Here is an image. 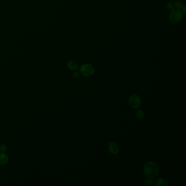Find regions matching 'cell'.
Returning <instances> with one entry per match:
<instances>
[{
  "label": "cell",
  "instance_id": "6da1fadb",
  "mask_svg": "<svg viewBox=\"0 0 186 186\" xmlns=\"http://www.w3.org/2000/svg\"><path fill=\"white\" fill-rule=\"evenodd\" d=\"M143 171L147 177L153 178L156 177L158 174L159 166L155 161H147L143 165Z\"/></svg>",
  "mask_w": 186,
  "mask_h": 186
},
{
  "label": "cell",
  "instance_id": "7a4b0ae2",
  "mask_svg": "<svg viewBox=\"0 0 186 186\" xmlns=\"http://www.w3.org/2000/svg\"><path fill=\"white\" fill-rule=\"evenodd\" d=\"M79 72L83 76L89 77L94 74V68L89 63H84L81 66Z\"/></svg>",
  "mask_w": 186,
  "mask_h": 186
},
{
  "label": "cell",
  "instance_id": "3957f363",
  "mask_svg": "<svg viewBox=\"0 0 186 186\" xmlns=\"http://www.w3.org/2000/svg\"><path fill=\"white\" fill-rule=\"evenodd\" d=\"M184 14L179 9H174L171 11L169 19L173 24H177L179 23L183 18Z\"/></svg>",
  "mask_w": 186,
  "mask_h": 186
},
{
  "label": "cell",
  "instance_id": "277c9868",
  "mask_svg": "<svg viewBox=\"0 0 186 186\" xmlns=\"http://www.w3.org/2000/svg\"><path fill=\"white\" fill-rule=\"evenodd\" d=\"M128 103L131 108L138 109L141 106V99L137 94H132L129 98Z\"/></svg>",
  "mask_w": 186,
  "mask_h": 186
},
{
  "label": "cell",
  "instance_id": "5b68a950",
  "mask_svg": "<svg viewBox=\"0 0 186 186\" xmlns=\"http://www.w3.org/2000/svg\"><path fill=\"white\" fill-rule=\"evenodd\" d=\"M108 150L111 155H117L119 153V147L115 141H110L108 143Z\"/></svg>",
  "mask_w": 186,
  "mask_h": 186
},
{
  "label": "cell",
  "instance_id": "8992f818",
  "mask_svg": "<svg viewBox=\"0 0 186 186\" xmlns=\"http://www.w3.org/2000/svg\"><path fill=\"white\" fill-rule=\"evenodd\" d=\"M9 162L8 156L4 152L0 153V166H5Z\"/></svg>",
  "mask_w": 186,
  "mask_h": 186
},
{
  "label": "cell",
  "instance_id": "52a82bcc",
  "mask_svg": "<svg viewBox=\"0 0 186 186\" xmlns=\"http://www.w3.org/2000/svg\"><path fill=\"white\" fill-rule=\"evenodd\" d=\"M155 185L157 186H168L169 181H168V179H166V178L161 177V178H159V179L156 180V181L155 182Z\"/></svg>",
  "mask_w": 186,
  "mask_h": 186
},
{
  "label": "cell",
  "instance_id": "ba28073f",
  "mask_svg": "<svg viewBox=\"0 0 186 186\" xmlns=\"http://www.w3.org/2000/svg\"><path fill=\"white\" fill-rule=\"evenodd\" d=\"M67 67L71 70H76L78 68V64L75 61H69L67 63Z\"/></svg>",
  "mask_w": 186,
  "mask_h": 186
},
{
  "label": "cell",
  "instance_id": "9c48e42d",
  "mask_svg": "<svg viewBox=\"0 0 186 186\" xmlns=\"http://www.w3.org/2000/svg\"><path fill=\"white\" fill-rule=\"evenodd\" d=\"M136 116L137 118L139 119H143L144 116H145V113L143 112V111L141 109H139L138 110L136 113Z\"/></svg>",
  "mask_w": 186,
  "mask_h": 186
},
{
  "label": "cell",
  "instance_id": "30bf717a",
  "mask_svg": "<svg viewBox=\"0 0 186 186\" xmlns=\"http://www.w3.org/2000/svg\"><path fill=\"white\" fill-rule=\"evenodd\" d=\"M166 9H168V11H171L174 9H175V6H174V2H171V1H169L166 3Z\"/></svg>",
  "mask_w": 186,
  "mask_h": 186
},
{
  "label": "cell",
  "instance_id": "8fae6325",
  "mask_svg": "<svg viewBox=\"0 0 186 186\" xmlns=\"http://www.w3.org/2000/svg\"><path fill=\"white\" fill-rule=\"evenodd\" d=\"M144 183L146 185L152 186L154 184V181L151 177H148V178H146V179H144Z\"/></svg>",
  "mask_w": 186,
  "mask_h": 186
},
{
  "label": "cell",
  "instance_id": "7c38bea8",
  "mask_svg": "<svg viewBox=\"0 0 186 186\" xmlns=\"http://www.w3.org/2000/svg\"><path fill=\"white\" fill-rule=\"evenodd\" d=\"M174 4L175 8H176V9H181L182 7L183 6V5H183V3L181 1H176V2L174 3Z\"/></svg>",
  "mask_w": 186,
  "mask_h": 186
},
{
  "label": "cell",
  "instance_id": "4fadbf2b",
  "mask_svg": "<svg viewBox=\"0 0 186 186\" xmlns=\"http://www.w3.org/2000/svg\"><path fill=\"white\" fill-rule=\"evenodd\" d=\"M7 146L4 144H2L0 145V152H6L7 151Z\"/></svg>",
  "mask_w": 186,
  "mask_h": 186
},
{
  "label": "cell",
  "instance_id": "5bb4252c",
  "mask_svg": "<svg viewBox=\"0 0 186 186\" xmlns=\"http://www.w3.org/2000/svg\"><path fill=\"white\" fill-rule=\"evenodd\" d=\"M80 72H74L73 73V77L74 78V79H78L80 77Z\"/></svg>",
  "mask_w": 186,
  "mask_h": 186
},
{
  "label": "cell",
  "instance_id": "9a60e30c",
  "mask_svg": "<svg viewBox=\"0 0 186 186\" xmlns=\"http://www.w3.org/2000/svg\"><path fill=\"white\" fill-rule=\"evenodd\" d=\"M181 11L182 12V13H183V14H184V15H186V5H183V6H182V7L181 8Z\"/></svg>",
  "mask_w": 186,
  "mask_h": 186
}]
</instances>
